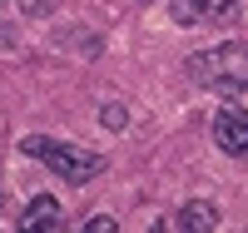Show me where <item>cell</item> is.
I'll return each mask as SVG.
<instances>
[{"label": "cell", "instance_id": "cell-1", "mask_svg": "<svg viewBox=\"0 0 248 233\" xmlns=\"http://www.w3.org/2000/svg\"><path fill=\"white\" fill-rule=\"evenodd\" d=\"M20 149H25L30 159H40L50 169V174H60V179H70V184H90V179H99L105 174V159L99 154H90V149H70V144H55V139H20Z\"/></svg>", "mask_w": 248, "mask_h": 233}, {"label": "cell", "instance_id": "cell-2", "mask_svg": "<svg viewBox=\"0 0 248 233\" xmlns=\"http://www.w3.org/2000/svg\"><path fill=\"white\" fill-rule=\"evenodd\" d=\"M189 70L214 90H248V40H229V45L203 50L199 60H189Z\"/></svg>", "mask_w": 248, "mask_h": 233}, {"label": "cell", "instance_id": "cell-3", "mask_svg": "<svg viewBox=\"0 0 248 233\" xmlns=\"http://www.w3.org/2000/svg\"><path fill=\"white\" fill-rule=\"evenodd\" d=\"M238 15V0H174L179 25H229Z\"/></svg>", "mask_w": 248, "mask_h": 233}, {"label": "cell", "instance_id": "cell-4", "mask_svg": "<svg viewBox=\"0 0 248 233\" xmlns=\"http://www.w3.org/2000/svg\"><path fill=\"white\" fill-rule=\"evenodd\" d=\"M214 144L223 154H248V109H218L214 114Z\"/></svg>", "mask_w": 248, "mask_h": 233}, {"label": "cell", "instance_id": "cell-5", "mask_svg": "<svg viewBox=\"0 0 248 233\" xmlns=\"http://www.w3.org/2000/svg\"><path fill=\"white\" fill-rule=\"evenodd\" d=\"M169 228H184V233H209V228H218V208L209 203V199H189L179 208V214L169 218Z\"/></svg>", "mask_w": 248, "mask_h": 233}, {"label": "cell", "instance_id": "cell-6", "mask_svg": "<svg viewBox=\"0 0 248 233\" xmlns=\"http://www.w3.org/2000/svg\"><path fill=\"white\" fill-rule=\"evenodd\" d=\"M60 223H65V218H60V203L50 199V194H35L30 203H25V214H20V228H60Z\"/></svg>", "mask_w": 248, "mask_h": 233}, {"label": "cell", "instance_id": "cell-7", "mask_svg": "<svg viewBox=\"0 0 248 233\" xmlns=\"http://www.w3.org/2000/svg\"><path fill=\"white\" fill-rule=\"evenodd\" d=\"M15 5H20V10H30V15H50L55 0H15Z\"/></svg>", "mask_w": 248, "mask_h": 233}]
</instances>
